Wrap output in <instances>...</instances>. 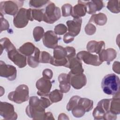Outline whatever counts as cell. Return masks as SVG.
<instances>
[{
    "label": "cell",
    "mask_w": 120,
    "mask_h": 120,
    "mask_svg": "<svg viewBox=\"0 0 120 120\" xmlns=\"http://www.w3.org/2000/svg\"><path fill=\"white\" fill-rule=\"evenodd\" d=\"M93 108V101L86 98H82L78 96L72 97L67 104V110L72 111L75 117H82L86 112Z\"/></svg>",
    "instance_id": "obj_1"
},
{
    "label": "cell",
    "mask_w": 120,
    "mask_h": 120,
    "mask_svg": "<svg viewBox=\"0 0 120 120\" xmlns=\"http://www.w3.org/2000/svg\"><path fill=\"white\" fill-rule=\"evenodd\" d=\"M26 113L28 116L33 119H54L51 112H45L41 99L36 96L30 98L29 105L26 108Z\"/></svg>",
    "instance_id": "obj_2"
},
{
    "label": "cell",
    "mask_w": 120,
    "mask_h": 120,
    "mask_svg": "<svg viewBox=\"0 0 120 120\" xmlns=\"http://www.w3.org/2000/svg\"><path fill=\"white\" fill-rule=\"evenodd\" d=\"M75 50L73 47L63 48L61 46H57L54 48L53 56L50 61L51 64L55 66H65L66 67L68 60L75 56Z\"/></svg>",
    "instance_id": "obj_3"
},
{
    "label": "cell",
    "mask_w": 120,
    "mask_h": 120,
    "mask_svg": "<svg viewBox=\"0 0 120 120\" xmlns=\"http://www.w3.org/2000/svg\"><path fill=\"white\" fill-rule=\"evenodd\" d=\"M101 87L105 94L112 95L113 97L119 96V77L114 74L106 75L103 78L101 82Z\"/></svg>",
    "instance_id": "obj_4"
},
{
    "label": "cell",
    "mask_w": 120,
    "mask_h": 120,
    "mask_svg": "<svg viewBox=\"0 0 120 120\" xmlns=\"http://www.w3.org/2000/svg\"><path fill=\"white\" fill-rule=\"evenodd\" d=\"M111 99L100 100L93 112V116L95 120H115L117 118L110 112Z\"/></svg>",
    "instance_id": "obj_5"
},
{
    "label": "cell",
    "mask_w": 120,
    "mask_h": 120,
    "mask_svg": "<svg viewBox=\"0 0 120 120\" xmlns=\"http://www.w3.org/2000/svg\"><path fill=\"white\" fill-rule=\"evenodd\" d=\"M8 99L16 103L21 104L29 99V88L25 84L18 86L14 91L10 92L8 95Z\"/></svg>",
    "instance_id": "obj_6"
},
{
    "label": "cell",
    "mask_w": 120,
    "mask_h": 120,
    "mask_svg": "<svg viewBox=\"0 0 120 120\" xmlns=\"http://www.w3.org/2000/svg\"><path fill=\"white\" fill-rule=\"evenodd\" d=\"M61 17L60 10L53 3L50 2L45 9L43 21L48 23H53Z\"/></svg>",
    "instance_id": "obj_7"
},
{
    "label": "cell",
    "mask_w": 120,
    "mask_h": 120,
    "mask_svg": "<svg viewBox=\"0 0 120 120\" xmlns=\"http://www.w3.org/2000/svg\"><path fill=\"white\" fill-rule=\"evenodd\" d=\"M22 1H6L0 2V16L8 14L15 15L18 12V9L23 6Z\"/></svg>",
    "instance_id": "obj_8"
},
{
    "label": "cell",
    "mask_w": 120,
    "mask_h": 120,
    "mask_svg": "<svg viewBox=\"0 0 120 120\" xmlns=\"http://www.w3.org/2000/svg\"><path fill=\"white\" fill-rule=\"evenodd\" d=\"M30 8L26 9L21 8L18 13L14 16L13 23L15 26L18 28L25 27L30 20Z\"/></svg>",
    "instance_id": "obj_9"
},
{
    "label": "cell",
    "mask_w": 120,
    "mask_h": 120,
    "mask_svg": "<svg viewBox=\"0 0 120 120\" xmlns=\"http://www.w3.org/2000/svg\"><path fill=\"white\" fill-rule=\"evenodd\" d=\"M77 58L88 65L98 66L103 62L100 60L99 57L97 55H94L90 52L85 51H81L77 54Z\"/></svg>",
    "instance_id": "obj_10"
},
{
    "label": "cell",
    "mask_w": 120,
    "mask_h": 120,
    "mask_svg": "<svg viewBox=\"0 0 120 120\" xmlns=\"http://www.w3.org/2000/svg\"><path fill=\"white\" fill-rule=\"evenodd\" d=\"M0 114L6 120H16L17 118V115L14 111V106L6 102H0Z\"/></svg>",
    "instance_id": "obj_11"
},
{
    "label": "cell",
    "mask_w": 120,
    "mask_h": 120,
    "mask_svg": "<svg viewBox=\"0 0 120 120\" xmlns=\"http://www.w3.org/2000/svg\"><path fill=\"white\" fill-rule=\"evenodd\" d=\"M8 58L19 68H22L26 65V57L21 53L15 47L8 52Z\"/></svg>",
    "instance_id": "obj_12"
},
{
    "label": "cell",
    "mask_w": 120,
    "mask_h": 120,
    "mask_svg": "<svg viewBox=\"0 0 120 120\" xmlns=\"http://www.w3.org/2000/svg\"><path fill=\"white\" fill-rule=\"evenodd\" d=\"M16 69L13 66L7 65L4 62L0 61V75L7 78L9 81H13L16 77Z\"/></svg>",
    "instance_id": "obj_13"
},
{
    "label": "cell",
    "mask_w": 120,
    "mask_h": 120,
    "mask_svg": "<svg viewBox=\"0 0 120 120\" xmlns=\"http://www.w3.org/2000/svg\"><path fill=\"white\" fill-rule=\"evenodd\" d=\"M36 85L38 90L37 94L41 97H47L52 87V82L50 80L43 77L37 81Z\"/></svg>",
    "instance_id": "obj_14"
},
{
    "label": "cell",
    "mask_w": 120,
    "mask_h": 120,
    "mask_svg": "<svg viewBox=\"0 0 120 120\" xmlns=\"http://www.w3.org/2000/svg\"><path fill=\"white\" fill-rule=\"evenodd\" d=\"M70 85L75 89H80L87 83V79L83 73L72 74H68Z\"/></svg>",
    "instance_id": "obj_15"
},
{
    "label": "cell",
    "mask_w": 120,
    "mask_h": 120,
    "mask_svg": "<svg viewBox=\"0 0 120 120\" xmlns=\"http://www.w3.org/2000/svg\"><path fill=\"white\" fill-rule=\"evenodd\" d=\"M59 38L52 30L46 31L43 37V42L45 46L49 48H55L58 46Z\"/></svg>",
    "instance_id": "obj_16"
},
{
    "label": "cell",
    "mask_w": 120,
    "mask_h": 120,
    "mask_svg": "<svg viewBox=\"0 0 120 120\" xmlns=\"http://www.w3.org/2000/svg\"><path fill=\"white\" fill-rule=\"evenodd\" d=\"M82 19L81 18H74L73 20L68 21L66 22L68 26V32L73 37L76 36L80 32Z\"/></svg>",
    "instance_id": "obj_17"
},
{
    "label": "cell",
    "mask_w": 120,
    "mask_h": 120,
    "mask_svg": "<svg viewBox=\"0 0 120 120\" xmlns=\"http://www.w3.org/2000/svg\"><path fill=\"white\" fill-rule=\"evenodd\" d=\"M66 67L70 69V71L69 72L72 74H76L83 73V69L82 68V62L78 58L75 56L71 58L68 60V64Z\"/></svg>",
    "instance_id": "obj_18"
},
{
    "label": "cell",
    "mask_w": 120,
    "mask_h": 120,
    "mask_svg": "<svg viewBox=\"0 0 120 120\" xmlns=\"http://www.w3.org/2000/svg\"><path fill=\"white\" fill-rule=\"evenodd\" d=\"M82 1L86 7L87 12L89 14H94L97 11H100L104 7V4L102 1L91 0Z\"/></svg>",
    "instance_id": "obj_19"
},
{
    "label": "cell",
    "mask_w": 120,
    "mask_h": 120,
    "mask_svg": "<svg viewBox=\"0 0 120 120\" xmlns=\"http://www.w3.org/2000/svg\"><path fill=\"white\" fill-rule=\"evenodd\" d=\"M100 60L103 62L104 61L107 62V64H110L111 61L114 60L117 56V52L112 48L103 49L98 55Z\"/></svg>",
    "instance_id": "obj_20"
},
{
    "label": "cell",
    "mask_w": 120,
    "mask_h": 120,
    "mask_svg": "<svg viewBox=\"0 0 120 120\" xmlns=\"http://www.w3.org/2000/svg\"><path fill=\"white\" fill-rule=\"evenodd\" d=\"M78 4L72 8L71 15L74 18H81L85 15L87 12V8L82 1H78Z\"/></svg>",
    "instance_id": "obj_21"
},
{
    "label": "cell",
    "mask_w": 120,
    "mask_h": 120,
    "mask_svg": "<svg viewBox=\"0 0 120 120\" xmlns=\"http://www.w3.org/2000/svg\"><path fill=\"white\" fill-rule=\"evenodd\" d=\"M105 47V43L104 41H101L97 42L96 41H90L88 42L87 45L88 51L90 52H95L98 55Z\"/></svg>",
    "instance_id": "obj_22"
},
{
    "label": "cell",
    "mask_w": 120,
    "mask_h": 120,
    "mask_svg": "<svg viewBox=\"0 0 120 120\" xmlns=\"http://www.w3.org/2000/svg\"><path fill=\"white\" fill-rule=\"evenodd\" d=\"M58 80L60 82L59 87L60 91L64 93L68 92L70 88V84L68 74H61L58 77Z\"/></svg>",
    "instance_id": "obj_23"
},
{
    "label": "cell",
    "mask_w": 120,
    "mask_h": 120,
    "mask_svg": "<svg viewBox=\"0 0 120 120\" xmlns=\"http://www.w3.org/2000/svg\"><path fill=\"white\" fill-rule=\"evenodd\" d=\"M40 52L38 48L36 47L35 52L30 56L28 57L27 63L29 66L31 68H35L38 66L39 61Z\"/></svg>",
    "instance_id": "obj_24"
},
{
    "label": "cell",
    "mask_w": 120,
    "mask_h": 120,
    "mask_svg": "<svg viewBox=\"0 0 120 120\" xmlns=\"http://www.w3.org/2000/svg\"><path fill=\"white\" fill-rule=\"evenodd\" d=\"M35 48L36 47L32 43L27 42L22 45L18 49V51L23 55L29 57L34 53Z\"/></svg>",
    "instance_id": "obj_25"
},
{
    "label": "cell",
    "mask_w": 120,
    "mask_h": 120,
    "mask_svg": "<svg viewBox=\"0 0 120 120\" xmlns=\"http://www.w3.org/2000/svg\"><path fill=\"white\" fill-rule=\"evenodd\" d=\"M107 21V17L105 14L99 13L96 15H93L90 18L88 23L94 22L97 25H103L105 24Z\"/></svg>",
    "instance_id": "obj_26"
},
{
    "label": "cell",
    "mask_w": 120,
    "mask_h": 120,
    "mask_svg": "<svg viewBox=\"0 0 120 120\" xmlns=\"http://www.w3.org/2000/svg\"><path fill=\"white\" fill-rule=\"evenodd\" d=\"M44 12L43 9H32L30 8V21L34 19L41 22L43 21Z\"/></svg>",
    "instance_id": "obj_27"
},
{
    "label": "cell",
    "mask_w": 120,
    "mask_h": 120,
    "mask_svg": "<svg viewBox=\"0 0 120 120\" xmlns=\"http://www.w3.org/2000/svg\"><path fill=\"white\" fill-rule=\"evenodd\" d=\"M48 98L52 103L58 102L60 101L63 97L62 92L60 90H54L48 95Z\"/></svg>",
    "instance_id": "obj_28"
},
{
    "label": "cell",
    "mask_w": 120,
    "mask_h": 120,
    "mask_svg": "<svg viewBox=\"0 0 120 120\" xmlns=\"http://www.w3.org/2000/svg\"><path fill=\"white\" fill-rule=\"evenodd\" d=\"M0 46H1V52L2 51V49H5L8 52L12 49L15 48V47L13 44L10 42L9 39L7 38H1L0 40Z\"/></svg>",
    "instance_id": "obj_29"
},
{
    "label": "cell",
    "mask_w": 120,
    "mask_h": 120,
    "mask_svg": "<svg viewBox=\"0 0 120 120\" xmlns=\"http://www.w3.org/2000/svg\"><path fill=\"white\" fill-rule=\"evenodd\" d=\"M44 34V30L42 27L40 26L35 27L33 31V37L35 41H39L43 37Z\"/></svg>",
    "instance_id": "obj_30"
},
{
    "label": "cell",
    "mask_w": 120,
    "mask_h": 120,
    "mask_svg": "<svg viewBox=\"0 0 120 120\" xmlns=\"http://www.w3.org/2000/svg\"><path fill=\"white\" fill-rule=\"evenodd\" d=\"M118 1H109L107 5V8L112 13H118L120 12L119 4H117Z\"/></svg>",
    "instance_id": "obj_31"
},
{
    "label": "cell",
    "mask_w": 120,
    "mask_h": 120,
    "mask_svg": "<svg viewBox=\"0 0 120 120\" xmlns=\"http://www.w3.org/2000/svg\"><path fill=\"white\" fill-rule=\"evenodd\" d=\"M52 56L46 52H40L39 61L42 63H50Z\"/></svg>",
    "instance_id": "obj_32"
},
{
    "label": "cell",
    "mask_w": 120,
    "mask_h": 120,
    "mask_svg": "<svg viewBox=\"0 0 120 120\" xmlns=\"http://www.w3.org/2000/svg\"><path fill=\"white\" fill-rule=\"evenodd\" d=\"M50 2L47 0H30L29 2V6L35 8H40Z\"/></svg>",
    "instance_id": "obj_33"
},
{
    "label": "cell",
    "mask_w": 120,
    "mask_h": 120,
    "mask_svg": "<svg viewBox=\"0 0 120 120\" xmlns=\"http://www.w3.org/2000/svg\"><path fill=\"white\" fill-rule=\"evenodd\" d=\"M68 30L67 27L63 24H59L54 28V33L57 35H61L65 34Z\"/></svg>",
    "instance_id": "obj_34"
},
{
    "label": "cell",
    "mask_w": 120,
    "mask_h": 120,
    "mask_svg": "<svg viewBox=\"0 0 120 120\" xmlns=\"http://www.w3.org/2000/svg\"><path fill=\"white\" fill-rule=\"evenodd\" d=\"M72 7L69 4H66L62 7V12L63 16H68L71 15Z\"/></svg>",
    "instance_id": "obj_35"
},
{
    "label": "cell",
    "mask_w": 120,
    "mask_h": 120,
    "mask_svg": "<svg viewBox=\"0 0 120 120\" xmlns=\"http://www.w3.org/2000/svg\"><path fill=\"white\" fill-rule=\"evenodd\" d=\"M96 28L94 25L91 23H88L85 28V31L88 35H91L95 33Z\"/></svg>",
    "instance_id": "obj_36"
},
{
    "label": "cell",
    "mask_w": 120,
    "mask_h": 120,
    "mask_svg": "<svg viewBox=\"0 0 120 120\" xmlns=\"http://www.w3.org/2000/svg\"><path fill=\"white\" fill-rule=\"evenodd\" d=\"M0 21H1V27L4 26L3 28L0 29V30H1L0 32H1L2 30H8L9 28V25L8 22L6 19H5L4 18H2V17H1Z\"/></svg>",
    "instance_id": "obj_37"
},
{
    "label": "cell",
    "mask_w": 120,
    "mask_h": 120,
    "mask_svg": "<svg viewBox=\"0 0 120 120\" xmlns=\"http://www.w3.org/2000/svg\"><path fill=\"white\" fill-rule=\"evenodd\" d=\"M53 73L52 71L50 69H45L44 70L43 72V77H44L46 78H47L50 80L52 77Z\"/></svg>",
    "instance_id": "obj_38"
},
{
    "label": "cell",
    "mask_w": 120,
    "mask_h": 120,
    "mask_svg": "<svg viewBox=\"0 0 120 120\" xmlns=\"http://www.w3.org/2000/svg\"><path fill=\"white\" fill-rule=\"evenodd\" d=\"M74 39V37L69 35L68 33H67L63 37V41L66 44H68L72 42Z\"/></svg>",
    "instance_id": "obj_39"
}]
</instances>
